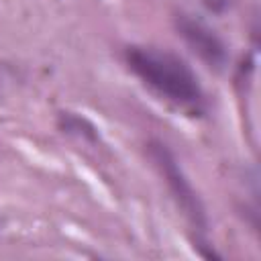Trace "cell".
Masks as SVG:
<instances>
[{
    "instance_id": "cell-1",
    "label": "cell",
    "mask_w": 261,
    "mask_h": 261,
    "mask_svg": "<svg viewBox=\"0 0 261 261\" xmlns=\"http://www.w3.org/2000/svg\"><path fill=\"white\" fill-rule=\"evenodd\" d=\"M124 57L128 67L165 100L190 110L202 108L204 94L198 77L177 55L153 47H128Z\"/></svg>"
},
{
    "instance_id": "cell-2",
    "label": "cell",
    "mask_w": 261,
    "mask_h": 261,
    "mask_svg": "<svg viewBox=\"0 0 261 261\" xmlns=\"http://www.w3.org/2000/svg\"><path fill=\"white\" fill-rule=\"evenodd\" d=\"M149 155L155 161L157 169L161 171V175L165 177L177 206L184 210V214L188 216V220L198 228V230H206L208 222H206V212L204 206L196 194V190L192 188L190 179L186 177L181 165L177 163L175 155L167 149V145H163L161 141H151L149 143Z\"/></svg>"
},
{
    "instance_id": "cell-3",
    "label": "cell",
    "mask_w": 261,
    "mask_h": 261,
    "mask_svg": "<svg viewBox=\"0 0 261 261\" xmlns=\"http://www.w3.org/2000/svg\"><path fill=\"white\" fill-rule=\"evenodd\" d=\"M175 29L181 35V39L190 45V49L202 61H206L210 67H222L224 65L226 47L210 27H206L202 20H198L190 14H177L175 16Z\"/></svg>"
},
{
    "instance_id": "cell-4",
    "label": "cell",
    "mask_w": 261,
    "mask_h": 261,
    "mask_svg": "<svg viewBox=\"0 0 261 261\" xmlns=\"http://www.w3.org/2000/svg\"><path fill=\"white\" fill-rule=\"evenodd\" d=\"M61 126H63L67 133H75V135H80V137L96 139L94 126H92L86 118H80V116H73V114H61Z\"/></svg>"
}]
</instances>
